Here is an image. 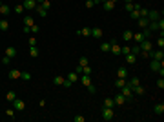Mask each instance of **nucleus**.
<instances>
[{
	"label": "nucleus",
	"mask_w": 164,
	"mask_h": 122,
	"mask_svg": "<svg viewBox=\"0 0 164 122\" xmlns=\"http://www.w3.org/2000/svg\"><path fill=\"white\" fill-rule=\"evenodd\" d=\"M131 38H133V31L131 29H126V31L122 33V40L124 42H131Z\"/></svg>",
	"instance_id": "obj_15"
},
{
	"label": "nucleus",
	"mask_w": 164,
	"mask_h": 122,
	"mask_svg": "<svg viewBox=\"0 0 164 122\" xmlns=\"http://www.w3.org/2000/svg\"><path fill=\"white\" fill-rule=\"evenodd\" d=\"M44 2V0H37V4H42Z\"/></svg>",
	"instance_id": "obj_59"
},
{
	"label": "nucleus",
	"mask_w": 164,
	"mask_h": 122,
	"mask_svg": "<svg viewBox=\"0 0 164 122\" xmlns=\"http://www.w3.org/2000/svg\"><path fill=\"white\" fill-rule=\"evenodd\" d=\"M159 18H161V13H159V11H155V9L148 11V20H150V22H155V20H159Z\"/></svg>",
	"instance_id": "obj_9"
},
{
	"label": "nucleus",
	"mask_w": 164,
	"mask_h": 122,
	"mask_svg": "<svg viewBox=\"0 0 164 122\" xmlns=\"http://www.w3.org/2000/svg\"><path fill=\"white\" fill-rule=\"evenodd\" d=\"M27 44H29V46H37V37H35V35L29 37V42Z\"/></svg>",
	"instance_id": "obj_47"
},
{
	"label": "nucleus",
	"mask_w": 164,
	"mask_h": 122,
	"mask_svg": "<svg viewBox=\"0 0 164 122\" xmlns=\"http://www.w3.org/2000/svg\"><path fill=\"white\" fill-rule=\"evenodd\" d=\"M86 87H88V91H89V93H91V95H93V93H95V91H97V87L93 86V84H89V86H86Z\"/></svg>",
	"instance_id": "obj_51"
},
{
	"label": "nucleus",
	"mask_w": 164,
	"mask_h": 122,
	"mask_svg": "<svg viewBox=\"0 0 164 122\" xmlns=\"http://www.w3.org/2000/svg\"><path fill=\"white\" fill-rule=\"evenodd\" d=\"M9 13H11V7H9L7 4H2V6H0V15H4V17H7Z\"/></svg>",
	"instance_id": "obj_20"
},
{
	"label": "nucleus",
	"mask_w": 164,
	"mask_h": 122,
	"mask_svg": "<svg viewBox=\"0 0 164 122\" xmlns=\"http://www.w3.org/2000/svg\"><path fill=\"white\" fill-rule=\"evenodd\" d=\"M148 11H150V9H144V7H141V11H139V13H141V17H148Z\"/></svg>",
	"instance_id": "obj_55"
},
{
	"label": "nucleus",
	"mask_w": 164,
	"mask_h": 122,
	"mask_svg": "<svg viewBox=\"0 0 164 122\" xmlns=\"http://www.w3.org/2000/svg\"><path fill=\"white\" fill-rule=\"evenodd\" d=\"M120 93L126 97V100H128V99H131V97H133V87H131L130 84H126V86L120 87Z\"/></svg>",
	"instance_id": "obj_3"
},
{
	"label": "nucleus",
	"mask_w": 164,
	"mask_h": 122,
	"mask_svg": "<svg viewBox=\"0 0 164 122\" xmlns=\"http://www.w3.org/2000/svg\"><path fill=\"white\" fill-rule=\"evenodd\" d=\"M157 87H161V89H164V79H162V77L157 80Z\"/></svg>",
	"instance_id": "obj_50"
},
{
	"label": "nucleus",
	"mask_w": 164,
	"mask_h": 122,
	"mask_svg": "<svg viewBox=\"0 0 164 122\" xmlns=\"http://www.w3.org/2000/svg\"><path fill=\"white\" fill-rule=\"evenodd\" d=\"M93 6H95V2H93V0H86V7H88V9H91Z\"/></svg>",
	"instance_id": "obj_54"
},
{
	"label": "nucleus",
	"mask_w": 164,
	"mask_h": 122,
	"mask_svg": "<svg viewBox=\"0 0 164 122\" xmlns=\"http://www.w3.org/2000/svg\"><path fill=\"white\" fill-rule=\"evenodd\" d=\"M80 82H82L84 86H89V84H91V79H89V75H84V73H82V77H80Z\"/></svg>",
	"instance_id": "obj_32"
},
{
	"label": "nucleus",
	"mask_w": 164,
	"mask_h": 122,
	"mask_svg": "<svg viewBox=\"0 0 164 122\" xmlns=\"http://www.w3.org/2000/svg\"><path fill=\"white\" fill-rule=\"evenodd\" d=\"M130 53H133V55H141V47H139V44L130 46Z\"/></svg>",
	"instance_id": "obj_30"
},
{
	"label": "nucleus",
	"mask_w": 164,
	"mask_h": 122,
	"mask_svg": "<svg viewBox=\"0 0 164 122\" xmlns=\"http://www.w3.org/2000/svg\"><path fill=\"white\" fill-rule=\"evenodd\" d=\"M128 53H130V46L126 44V46H122V47H120V55H128Z\"/></svg>",
	"instance_id": "obj_44"
},
{
	"label": "nucleus",
	"mask_w": 164,
	"mask_h": 122,
	"mask_svg": "<svg viewBox=\"0 0 164 122\" xmlns=\"http://www.w3.org/2000/svg\"><path fill=\"white\" fill-rule=\"evenodd\" d=\"M91 37L93 38H102V29L100 27H91Z\"/></svg>",
	"instance_id": "obj_17"
},
{
	"label": "nucleus",
	"mask_w": 164,
	"mask_h": 122,
	"mask_svg": "<svg viewBox=\"0 0 164 122\" xmlns=\"http://www.w3.org/2000/svg\"><path fill=\"white\" fill-rule=\"evenodd\" d=\"M64 80H66V79H64L62 75H58V77H55V79H53V84L55 86H64Z\"/></svg>",
	"instance_id": "obj_28"
},
{
	"label": "nucleus",
	"mask_w": 164,
	"mask_h": 122,
	"mask_svg": "<svg viewBox=\"0 0 164 122\" xmlns=\"http://www.w3.org/2000/svg\"><path fill=\"white\" fill-rule=\"evenodd\" d=\"M109 47H111V44H109V42H102V44H100V51H102V53H108Z\"/></svg>",
	"instance_id": "obj_36"
},
{
	"label": "nucleus",
	"mask_w": 164,
	"mask_h": 122,
	"mask_svg": "<svg viewBox=\"0 0 164 122\" xmlns=\"http://www.w3.org/2000/svg\"><path fill=\"white\" fill-rule=\"evenodd\" d=\"M35 9H37V13L40 15V17H48V9H44V7L40 6V4H38V6L35 7Z\"/></svg>",
	"instance_id": "obj_31"
},
{
	"label": "nucleus",
	"mask_w": 164,
	"mask_h": 122,
	"mask_svg": "<svg viewBox=\"0 0 164 122\" xmlns=\"http://www.w3.org/2000/svg\"><path fill=\"white\" fill-rule=\"evenodd\" d=\"M22 6H24V9H27V11H33L38 4H37V0H22Z\"/></svg>",
	"instance_id": "obj_5"
},
{
	"label": "nucleus",
	"mask_w": 164,
	"mask_h": 122,
	"mask_svg": "<svg viewBox=\"0 0 164 122\" xmlns=\"http://www.w3.org/2000/svg\"><path fill=\"white\" fill-rule=\"evenodd\" d=\"M161 67H164L162 66V60H155V58H151V64H150V69L151 71H159Z\"/></svg>",
	"instance_id": "obj_8"
},
{
	"label": "nucleus",
	"mask_w": 164,
	"mask_h": 122,
	"mask_svg": "<svg viewBox=\"0 0 164 122\" xmlns=\"http://www.w3.org/2000/svg\"><path fill=\"white\" fill-rule=\"evenodd\" d=\"M148 24H150V20H148V17H141V18H137V26L139 27H148Z\"/></svg>",
	"instance_id": "obj_13"
},
{
	"label": "nucleus",
	"mask_w": 164,
	"mask_h": 122,
	"mask_svg": "<svg viewBox=\"0 0 164 122\" xmlns=\"http://www.w3.org/2000/svg\"><path fill=\"white\" fill-rule=\"evenodd\" d=\"M128 84V79H118L117 77V80H115V86L117 87H122V86H126Z\"/></svg>",
	"instance_id": "obj_35"
},
{
	"label": "nucleus",
	"mask_w": 164,
	"mask_h": 122,
	"mask_svg": "<svg viewBox=\"0 0 164 122\" xmlns=\"http://www.w3.org/2000/svg\"><path fill=\"white\" fill-rule=\"evenodd\" d=\"M71 84H73V82H69L68 79H66V80H64V87H71Z\"/></svg>",
	"instance_id": "obj_56"
},
{
	"label": "nucleus",
	"mask_w": 164,
	"mask_h": 122,
	"mask_svg": "<svg viewBox=\"0 0 164 122\" xmlns=\"http://www.w3.org/2000/svg\"><path fill=\"white\" fill-rule=\"evenodd\" d=\"M6 57H9V58H15V57H17V49H15L13 46L6 47Z\"/></svg>",
	"instance_id": "obj_18"
},
{
	"label": "nucleus",
	"mask_w": 164,
	"mask_h": 122,
	"mask_svg": "<svg viewBox=\"0 0 164 122\" xmlns=\"http://www.w3.org/2000/svg\"><path fill=\"white\" fill-rule=\"evenodd\" d=\"M29 57H33V58L38 57V47L37 46H29Z\"/></svg>",
	"instance_id": "obj_27"
},
{
	"label": "nucleus",
	"mask_w": 164,
	"mask_h": 122,
	"mask_svg": "<svg viewBox=\"0 0 164 122\" xmlns=\"http://www.w3.org/2000/svg\"><path fill=\"white\" fill-rule=\"evenodd\" d=\"M111 2H115V4H117V2H118V0H111Z\"/></svg>",
	"instance_id": "obj_61"
},
{
	"label": "nucleus",
	"mask_w": 164,
	"mask_h": 122,
	"mask_svg": "<svg viewBox=\"0 0 164 122\" xmlns=\"http://www.w3.org/2000/svg\"><path fill=\"white\" fill-rule=\"evenodd\" d=\"M115 117V108H102V119L104 120H113Z\"/></svg>",
	"instance_id": "obj_1"
},
{
	"label": "nucleus",
	"mask_w": 164,
	"mask_h": 122,
	"mask_svg": "<svg viewBox=\"0 0 164 122\" xmlns=\"http://www.w3.org/2000/svg\"><path fill=\"white\" fill-rule=\"evenodd\" d=\"M102 2H106V0H95V4H102Z\"/></svg>",
	"instance_id": "obj_58"
},
{
	"label": "nucleus",
	"mask_w": 164,
	"mask_h": 122,
	"mask_svg": "<svg viewBox=\"0 0 164 122\" xmlns=\"http://www.w3.org/2000/svg\"><path fill=\"white\" fill-rule=\"evenodd\" d=\"M131 40L135 42V44H141V42L144 40V35H142V33H133V38H131Z\"/></svg>",
	"instance_id": "obj_22"
},
{
	"label": "nucleus",
	"mask_w": 164,
	"mask_h": 122,
	"mask_svg": "<svg viewBox=\"0 0 164 122\" xmlns=\"http://www.w3.org/2000/svg\"><path fill=\"white\" fill-rule=\"evenodd\" d=\"M6 115H7V117H15V109H13V108H7V109H6Z\"/></svg>",
	"instance_id": "obj_52"
},
{
	"label": "nucleus",
	"mask_w": 164,
	"mask_h": 122,
	"mask_svg": "<svg viewBox=\"0 0 164 122\" xmlns=\"http://www.w3.org/2000/svg\"><path fill=\"white\" fill-rule=\"evenodd\" d=\"M78 66H82V67L88 66V58H86V57H80V60H78Z\"/></svg>",
	"instance_id": "obj_46"
},
{
	"label": "nucleus",
	"mask_w": 164,
	"mask_h": 122,
	"mask_svg": "<svg viewBox=\"0 0 164 122\" xmlns=\"http://www.w3.org/2000/svg\"><path fill=\"white\" fill-rule=\"evenodd\" d=\"M124 9H126V11L130 13V11H133V9H135V4H133V2H126V6H124Z\"/></svg>",
	"instance_id": "obj_40"
},
{
	"label": "nucleus",
	"mask_w": 164,
	"mask_h": 122,
	"mask_svg": "<svg viewBox=\"0 0 164 122\" xmlns=\"http://www.w3.org/2000/svg\"><path fill=\"white\" fill-rule=\"evenodd\" d=\"M24 11H26V9H24L22 4H17V6H15V13H17V15H22Z\"/></svg>",
	"instance_id": "obj_38"
},
{
	"label": "nucleus",
	"mask_w": 164,
	"mask_h": 122,
	"mask_svg": "<svg viewBox=\"0 0 164 122\" xmlns=\"http://www.w3.org/2000/svg\"><path fill=\"white\" fill-rule=\"evenodd\" d=\"M33 24H35V20H33L31 15H24V26H29V27H31Z\"/></svg>",
	"instance_id": "obj_21"
},
{
	"label": "nucleus",
	"mask_w": 164,
	"mask_h": 122,
	"mask_svg": "<svg viewBox=\"0 0 164 122\" xmlns=\"http://www.w3.org/2000/svg\"><path fill=\"white\" fill-rule=\"evenodd\" d=\"M102 7H104V11H113V9H115V2L106 0V2H102Z\"/></svg>",
	"instance_id": "obj_14"
},
{
	"label": "nucleus",
	"mask_w": 164,
	"mask_h": 122,
	"mask_svg": "<svg viewBox=\"0 0 164 122\" xmlns=\"http://www.w3.org/2000/svg\"><path fill=\"white\" fill-rule=\"evenodd\" d=\"M153 111H155V115H164V104L161 102V104H157L155 108H153Z\"/></svg>",
	"instance_id": "obj_25"
},
{
	"label": "nucleus",
	"mask_w": 164,
	"mask_h": 122,
	"mask_svg": "<svg viewBox=\"0 0 164 122\" xmlns=\"http://www.w3.org/2000/svg\"><path fill=\"white\" fill-rule=\"evenodd\" d=\"M15 99H17V93H15V91H7L6 93V100L7 102H13Z\"/></svg>",
	"instance_id": "obj_33"
},
{
	"label": "nucleus",
	"mask_w": 164,
	"mask_h": 122,
	"mask_svg": "<svg viewBox=\"0 0 164 122\" xmlns=\"http://www.w3.org/2000/svg\"><path fill=\"white\" fill-rule=\"evenodd\" d=\"M40 6H42L44 9H49V7H51V2H49V0H44V2L40 4Z\"/></svg>",
	"instance_id": "obj_48"
},
{
	"label": "nucleus",
	"mask_w": 164,
	"mask_h": 122,
	"mask_svg": "<svg viewBox=\"0 0 164 122\" xmlns=\"http://www.w3.org/2000/svg\"><path fill=\"white\" fill-rule=\"evenodd\" d=\"M77 35H80V37H91V27H82V29H78Z\"/></svg>",
	"instance_id": "obj_16"
},
{
	"label": "nucleus",
	"mask_w": 164,
	"mask_h": 122,
	"mask_svg": "<svg viewBox=\"0 0 164 122\" xmlns=\"http://www.w3.org/2000/svg\"><path fill=\"white\" fill-rule=\"evenodd\" d=\"M157 47H159V49H164V37H159V40H157Z\"/></svg>",
	"instance_id": "obj_43"
},
{
	"label": "nucleus",
	"mask_w": 164,
	"mask_h": 122,
	"mask_svg": "<svg viewBox=\"0 0 164 122\" xmlns=\"http://www.w3.org/2000/svg\"><path fill=\"white\" fill-rule=\"evenodd\" d=\"M73 120H75V122H84V120H86V117H82V115H77V117H73Z\"/></svg>",
	"instance_id": "obj_49"
},
{
	"label": "nucleus",
	"mask_w": 164,
	"mask_h": 122,
	"mask_svg": "<svg viewBox=\"0 0 164 122\" xmlns=\"http://www.w3.org/2000/svg\"><path fill=\"white\" fill-rule=\"evenodd\" d=\"M82 73H84V75H91V67H89V64L82 67Z\"/></svg>",
	"instance_id": "obj_45"
},
{
	"label": "nucleus",
	"mask_w": 164,
	"mask_h": 122,
	"mask_svg": "<svg viewBox=\"0 0 164 122\" xmlns=\"http://www.w3.org/2000/svg\"><path fill=\"white\" fill-rule=\"evenodd\" d=\"M113 102H115V106H122V104H126V97H124L122 93H117L115 97H113Z\"/></svg>",
	"instance_id": "obj_7"
},
{
	"label": "nucleus",
	"mask_w": 164,
	"mask_h": 122,
	"mask_svg": "<svg viewBox=\"0 0 164 122\" xmlns=\"http://www.w3.org/2000/svg\"><path fill=\"white\" fill-rule=\"evenodd\" d=\"M102 108H115V102H113V99H104Z\"/></svg>",
	"instance_id": "obj_24"
},
{
	"label": "nucleus",
	"mask_w": 164,
	"mask_h": 122,
	"mask_svg": "<svg viewBox=\"0 0 164 122\" xmlns=\"http://www.w3.org/2000/svg\"><path fill=\"white\" fill-rule=\"evenodd\" d=\"M0 6H2V0H0Z\"/></svg>",
	"instance_id": "obj_62"
},
{
	"label": "nucleus",
	"mask_w": 164,
	"mask_h": 122,
	"mask_svg": "<svg viewBox=\"0 0 164 122\" xmlns=\"http://www.w3.org/2000/svg\"><path fill=\"white\" fill-rule=\"evenodd\" d=\"M109 44H111V47H109V51H111L113 55H120V46L117 44V40H111Z\"/></svg>",
	"instance_id": "obj_10"
},
{
	"label": "nucleus",
	"mask_w": 164,
	"mask_h": 122,
	"mask_svg": "<svg viewBox=\"0 0 164 122\" xmlns=\"http://www.w3.org/2000/svg\"><path fill=\"white\" fill-rule=\"evenodd\" d=\"M124 2H133V0H124Z\"/></svg>",
	"instance_id": "obj_60"
},
{
	"label": "nucleus",
	"mask_w": 164,
	"mask_h": 122,
	"mask_svg": "<svg viewBox=\"0 0 164 122\" xmlns=\"http://www.w3.org/2000/svg\"><path fill=\"white\" fill-rule=\"evenodd\" d=\"M7 29H9V22L6 18H2V20H0V31H7Z\"/></svg>",
	"instance_id": "obj_29"
},
{
	"label": "nucleus",
	"mask_w": 164,
	"mask_h": 122,
	"mask_svg": "<svg viewBox=\"0 0 164 122\" xmlns=\"http://www.w3.org/2000/svg\"><path fill=\"white\" fill-rule=\"evenodd\" d=\"M139 47H141V51H151L153 49V44L150 42V38H144V40L139 44Z\"/></svg>",
	"instance_id": "obj_4"
},
{
	"label": "nucleus",
	"mask_w": 164,
	"mask_h": 122,
	"mask_svg": "<svg viewBox=\"0 0 164 122\" xmlns=\"http://www.w3.org/2000/svg\"><path fill=\"white\" fill-rule=\"evenodd\" d=\"M11 104H13V109L15 111H24V109H26V102L20 100V99H15Z\"/></svg>",
	"instance_id": "obj_2"
},
{
	"label": "nucleus",
	"mask_w": 164,
	"mask_h": 122,
	"mask_svg": "<svg viewBox=\"0 0 164 122\" xmlns=\"http://www.w3.org/2000/svg\"><path fill=\"white\" fill-rule=\"evenodd\" d=\"M150 58H155V60H164V51L162 49H155L150 51Z\"/></svg>",
	"instance_id": "obj_6"
},
{
	"label": "nucleus",
	"mask_w": 164,
	"mask_h": 122,
	"mask_svg": "<svg viewBox=\"0 0 164 122\" xmlns=\"http://www.w3.org/2000/svg\"><path fill=\"white\" fill-rule=\"evenodd\" d=\"M66 79H68L69 82H77V80H78V73H69Z\"/></svg>",
	"instance_id": "obj_37"
},
{
	"label": "nucleus",
	"mask_w": 164,
	"mask_h": 122,
	"mask_svg": "<svg viewBox=\"0 0 164 122\" xmlns=\"http://www.w3.org/2000/svg\"><path fill=\"white\" fill-rule=\"evenodd\" d=\"M128 84H130L131 87H135V86L141 84V80H139V77H130V79H128Z\"/></svg>",
	"instance_id": "obj_23"
},
{
	"label": "nucleus",
	"mask_w": 164,
	"mask_h": 122,
	"mask_svg": "<svg viewBox=\"0 0 164 122\" xmlns=\"http://www.w3.org/2000/svg\"><path fill=\"white\" fill-rule=\"evenodd\" d=\"M117 77H118V79H128V69H126V67H118V69H117Z\"/></svg>",
	"instance_id": "obj_19"
},
{
	"label": "nucleus",
	"mask_w": 164,
	"mask_h": 122,
	"mask_svg": "<svg viewBox=\"0 0 164 122\" xmlns=\"http://www.w3.org/2000/svg\"><path fill=\"white\" fill-rule=\"evenodd\" d=\"M141 9H133V11H130V17H131V20H137V18H141Z\"/></svg>",
	"instance_id": "obj_34"
},
{
	"label": "nucleus",
	"mask_w": 164,
	"mask_h": 122,
	"mask_svg": "<svg viewBox=\"0 0 164 122\" xmlns=\"http://www.w3.org/2000/svg\"><path fill=\"white\" fill-rule=\"evenodd\" d=\"M126 57V64L128 66H133L137 62V55H133V53H128V55H124Z\"/></svg>",
	"instance_id": "obj_12"
},
{
	"label": "nucleus",
	"mask_w": 164,
	"mask_h": 122,
	"mask_svg": "<svg viewBox=\"0 0 164 122\" xmlns=\"http://www.w3.org/2000/svg\"><path fill=\"white\" fill-rule=\"evenodd\" d=\"M142 35H144V38H150V35H151V31H150V27H142Z\"/></svg>",
	"instance_id": "obj_42"
},
{
	"label": "nucleus",
	"mask_w": 164,
	"mask_h": 122,
	"mask_svg": "<svg viewBox=\"0 0 164 122\" xmlns=\"http://www.w3.org/2000/svg\"><path fill=\"white\" fill-rule=\"evenodd\" d=\"M133 91H135L137 95H144V93H146V87H144L142 84H139V86H135V87H133Z\"/></svg>",
	"instance_id": "obj_26"
},
{
	"label": "nucleus",
	"mask_w": 164,
	"mask_h": 122,
	"mask_svg": "<svg viewBox=\"0 0 164 122\" xmlns=\"http://www.w3.org/2000/svg\"><path fill=\"white\" fill-rule=\"evenodd\" d=\"M9 60H11V58H9V57H6V55L2 57V64H4V66H7V64H9Z\"/></svg>",
	"instance_id": "obj_53"
},
{
	"label": "nucleus",
	"mask_w": 164,
	"mask_h": 122,
	"mask_svg": "<svg viewBox=\"0 0 164 122\" xmlns=\"http://www.w3.org/2000/svg\"><path fill=\"white\" fill-rule=\"evenodd\" d=\"M75 73H82V66H77L75 67Z\"/></svg>",
	"instance_id": "obj_57"
},
{
	"label": "nucleus",
	"mask_w": 164,
	"mask_h": 122,
	"mask_svg": "<svg viewBox=\"0 0 164 122\" xmlns=\"http://www.w3.org/2000/svg\"><path fill=\"white\" fill-rule=\"evenodd\" d=\"M20 79H22V80H26V82H29V80H31V73H27V71H22Z\"/></svg>",
	"instance_id": "obj_39"
},
{
	"label": "nucleus",
	"mask_w": 164,
	"mask_h": 122,
	"mask_svg": "<svg viewBox=\"0 0 164 122\" xmlns=\"http://www.w3.org/2000/svg\"><path fill=\"white\" fill-rule=\"evenodd\" d=\"M93 2H95V0H93Z\"/></svg>",
	"instance_id": "obj_63"
},
{
	"label": "nucleus",
	"mask_w": 164,
	"mask_h": 122,
	"mask_svg": "<svg viewBox=\"0 0 164 122\" xmlns=\"http://www.w3.org/2000/svg\"><path fill=\"white\" fill-rule=\"evenodd\" d=\"M20 75H22V71H18V69H11L7 73V79L9 80H17V79H20Z\"/></svg>",
	"instance_id": "obj_11"
},
{
	"label": "nucleus",
	"mask_w": 164,
	"mask_h": 122,
	"mask_svg": "<svg viewBox=\"0 0 164 122\" xmlns=\"http://www.w3.org/2000/svg\"><path fill=\"white\" fill-rule=\"evenodd\" d=\"M29 31H31V33H33V35H37V33H40V27H38V26H37V24H33V26H31V27H29Z\"/></svg>",
	"instance_id": "obj_41"
}]
</instances>
